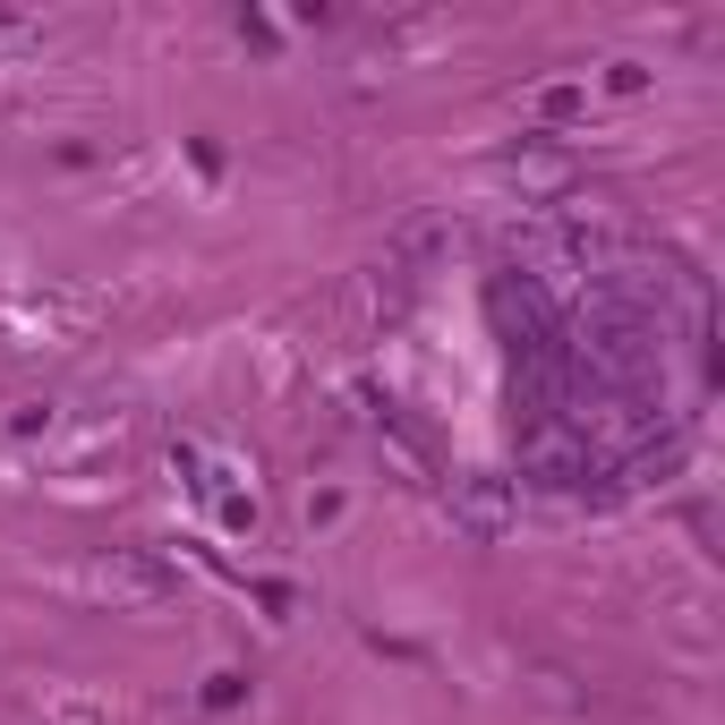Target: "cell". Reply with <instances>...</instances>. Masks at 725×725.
<instances>
[{"mask_svg": "<svg viewBox=\"0 0 725 725\" xmlns=\"http://www.w3.org/2000/svg\"><path fill=\"white\" fill-rule=\"evenodd\" d=\"M102 589H129V597H171V572L145 555H111L102 563Z\"/></svg>", "mask_w": 725, "mask_h": 725, "instance_id": "6da1fadb", "label": "cell"}, {"mask_svg": "<svg viewBox=\"0 0 725 725\" xmlns=\"http://www.w3.org/2000/svg\"><path fill=\"white\" fill-rule=\"evenodd\" d=\"M462 521H469V529H487V538L504 529V495H495L487 478H469V487H462Z\"/></svg>", "mask_w": 725, "mask_h": 725, "instance_id": "7a4b0ae2", "label": "cell"}]
</instances>
